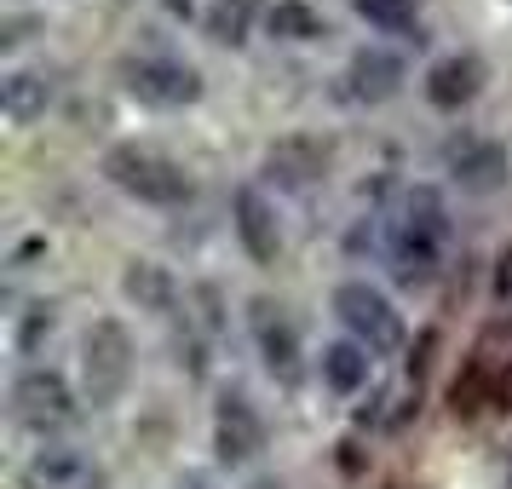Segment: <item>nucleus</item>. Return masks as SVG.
Wrapping results in <instances>:
<instances>
[{"label": "nucleus", "instance_id": "1", "mask_svg": "<svg viewBox=\"0 0 512 489\" xmlns=\"http://www.w3.org/2000/svg\"><path fill=\"white\" fill-rule=\"evenodd\" d=\"M449 202L432 185H409L397 202L392 225H386V265L403 288H432L449 259Z\"/></svg>", "mask_w": 512, "mask_h": 489}, {"label": "nucleus", "instance_id": "2", "mask_svg": "<svg viewBox=\"0 0 512 489\" xmlns=\"http://www.w3.org/2000/svg\"><path fill=\"white\" fill-rule=\"evenodd\" d=\"M98 167H104V179L121 196H133L144 208H179V202H190V173L173 156L150 150V144H110Z\"/></svg>", "mask_w": 512, "mask_h": 489}, {"label": "nucleus", "instance_id": "3", "mask_svg": "<svg viewBox=\"0 0 512 489\" xmlns=\"http://www.w3.org/2000/svg\"><path fill=\"white\" fill-rule=\"evenodd\" d=\"M127 380H133V334L121 328V317H93L81 334V397L93 409H110L121 403Z\"/></svg>", "mask_w": 512, "mask_h": 489}, {"label": "nucleus", "instance_id": "4", "mask_svg": "<svg viewBox=\"0 0 512 489\" xmlns=\"http://www.w3.org/2000/svg\"><path fill=\"white\" fill-rule=\"evenodd\" d=\"M75 415H81V403H75L70 374H58L52 363L18 369V380H12V420H18L24 432L47 438V432H64Z\"/></svg>", "mask_w": 512, "mask_h": 489}, {"label": "nucleus", "instance_id": "5", "mask_svg": "<svg viewBox=\"0 0 512 489\" xmlns=\"http://www.w3.org/2000/svg\"><path fill=\"white\" fill-rule=\"evenodd\" d=\"M334 317H340V328H346V340H357V346H369L374 357H392L397 346H403V311H397L374 282H340L334 288Z\"/></svg>", "mask_w": 512, "mask_h": 489}, {"label": "nucleus", "instance_id": "6", "mask_svg": "<svg viewBox=\"0 0 512 489\" xmlns=\"http://www.w3.org/2000/svg\"><path fill=\"white\" fill-rule=\"evenodd\" d=\"M121 87L150 110H190L202 98V75L173 52H139V58H121Z\"/></svg>", "mask_w": 512, "mask_h": 489}, {"label": "nucleus", "instance_id": "7", "mask_svg": "<svg viewBox=\"0 0 512 489\" xmlns=\"http://www.w3.org/2000/svg\"><path fill=\"white\" fill-rule=\"evenodd\" d=\"M443 173L466 196H495L512 179V156H507V144L484 139V133H455V139L443 144Z\"/></svg>", "mask_w": 512, "mask_h": 489}, {"label": "nucleus", "instance_id": "8", "mask_svg": "<svg viewBox=\"0 0 512 489\" xmlns=\"http://www.w3.org/2000/svg\"><path fill=\"white\" fill-rule=\"evenodd\" d=\"M110 472L98 455L75 449V443H47L18 466V489H104Z\"/></svg>", "mask_w": 512, "mask_h": 489}, {"label": "nucleus", "instance_id": "9", "mask_svg": "<svg viewBox=\"0 0 512 489\" xmlns=\"http://www.w3.org/2000/svg\"><path fill=\"white\" fill-rule=\"evenodd\" d=\"M248 328H254V346H259V357H265L271 380L294 386L305 374V346H300V328L288 323V311L271 305V300H254L248 305Z\"/></svg>", "mask_w": 512, "mask_h": 489}, {"label": "nucleus", "instance_id": "10", "mask_svg": "<svg viewBox=\"0 0 512 489\" xmlns=\"http://www.w3.org/2000/svg\"><path fill=\"white\" fill-rule=\"evenodd\" d=\"M231 219H236V242L254 265H277L282 259V219H277V202L265 196L259 185H236L231 196Z\"/></svg>", "mask_w": 512, "mask_h": 489}, {"label": "nucleus", "instance_id": "11", "mask_svg": "<svg viewBox=\"0 0 512 489\" xmlns=\"http://www.w3.org/2000/svg\"><path fill=\"white\" fill-rule=\"evenodd\" d=\"M265 449V420L242 392H225L213 403V455L225 466H248Z\"/></svg>", "mask_w": 512, "mask_h": 489}, {"label": "nucleus", "instance_id": "12", "mask_svg": "<svg viewBox=\"0 0 512 489\" xmlns=\"http://www.w3.org/2000/svg\"><path fill=\"white\" fill-rule=\"evenodd\" d=\"M328 173V144L311 133H288L265 150V179H277L282 190H311Z\"/></svg>", "mask_w": 512, "mask_h": 489}, {"label": "nucleus", "instance_id": "13", "mask_svg": "<svg viewBox=\"0 0 512 489\" xmlns=\"http://www.w3.org/2000/svg\"><path fill=\"white\" fill-rule=\"evenodd\" d=\"M403 81H409V70H403V58L386 47H363L351 52L346 64V87L357 104H392L397 93H403Z\"/></svg>", "mask_w": 512, "mask_h": 489}, {"label": "nucleus", "instance_id": "14", "mask_svg": "<svg viewBox=\"0 0 512 489\" xmlns=\"http://www.w3.org/2000/svg\"><path fill=\"white\" fill-rule=\"evenodd\" d=\"M484 93V64L472 58V52H449V58H438L432 70H426V104L432 110H466L472 98Z\"/></svg>", "mask_w": 512, "mask_h": 489}, {"label": "nucleus", "instance_id": "15", "mask_svg": "<svg viewBox=\"0 0 512 489\" xmlns=\"http://www.w3.org/2000/svg\"><path fill=\"white\" fill-rule=\"evenodd\" d=\"M121 294L139 305V311H150V317H167V311L179 305V282H173V271L156 265V259H127V271H121Z\"/></svg>", "mask_w": 512, "mask_h": 489}, {"label": "nucleus", "instance_id": "16", "mask_svg": "<svg viewBox=\"0 0 512 489\" xmlns=\"http://www.w3.org/2000/svg\"><path fill=\"white\" fill-rule=\"evenodd\" d=\"M52 93H58V87H52V75H41V70H6L0 75V110H6L12 127H29V121L47 116Z\"/></svg>", "mask_w": 512, "mask_h": 489}, {"label": "nucleus", "instance_id": "17", "mask_svg": "<svg viewBox=\"0 0 512 489\" xmlns=\"http://www.w3.org/2000/svg\"><path fill=\"white\" fill-rule=\"evenodd\" d=\"M317 374H323V386L328 392H363L369 386V374H374V351L369 346H357V340H334V346H323V357H317Z\"/></svg>", "mask_w": 512, "mask_h": 489}, {"label": "nucleus", "instance_id": "18", "mask_svg": "<svg viewBox=\"0 0 512 489\" xmlns=\"http://www.w3.org/2000/svg\"><path fill=\"white\" fill-rule=\"evenodd\" d=\"M265 24H271V35L277 41H323L328 35V18L317 12V6H305V0H277L271 12H265Z\"/></svg>", "mask_w": 512, "mask_h": 489}, {"label": "nucleus", "instance_id": "19", "mask_svg": "<svg viewBox=\"0 0 512 489\" xmlns=\"http://www.w3.org/2000/svg\"><path fill=\"white\" fill-rule=\"evenodd\" d=\"M351 12L380 35H415L420 41V0H351Z\"/></svg>", "mask_w": 512, "mask_h": 489}, {"label": "nucleus", "instance_id": "20", "mask_svg": "<svg viewBox=\"0 0 512 489\" xmlns=\"http://www.w3.org/2000/svg\"><path fill=\"white\" fill-rule=\"evenodd\" d=\"M248 24H254V0H213L208 6V35L219 47H242Z\"/></svg>", "mask_w": 512, "mask_h": 489}, {"label": "nucleus", "instance_id": "21", "mask_svg": "<svg viewBox=\"0 0 512 489\" xmlns=\"http://www.w3.org/2000/svg\"><path fill=\"white\" fill-rule=\"evenodd\" d=\"M41 334H52V305H29L24 328H18V346L35 351V340H41Z\"/></svg>", "mask_w": 512, "mask_h": 489}, {"label": "nucleus", "instance_id": "22", "mask_svg": "<svg viewBox=\"0 0 512 489\" xmlns=\"http://www.w3.org/2000/svg\"><path fill=\"white\" fill-rule=\"evenodd\" d=\"M495 300H512V248H501L495 259Z\"/></svg>", "mask_w": 512, "mask_h": 489}, {"label": "nucleus", "instance_id": "23", "mask_svg": "<svg viewBox=\"0 0 512 489\" xmlns=\"http://www.w3.org/2000/svg\"><path fill=\"white\" fill-rule=\"evenodd\" d=\"M167 489H219V484H213L208 472H179V478H173Z\"/></svg>", "mask_w": 512, "mask_h": 489}, {"label": "nucleus", "instance_id": "24", "mask_svg": "<svg viewBox=\"0 0 512 489\" xmlns=\"http://www.w3.org/2000/svg\"><path fill=\"white\" fill-rule=\"evenodd\" d=\"M167 6H173V12H179V18H190V0H167Z\"/></svg>", "mask_w": 512, "mask_h": 489}, {"label": "nucleus", "instance_id": "25", "mask_svg": "<svg viewBox=\"0 0 512 489\" xmlns=\"http://www.w3.org/2000/svg\"><path fill=\"white\" fill-rule=\"evenodd\" d=\"M386 489H392V484H386Z\"/></svg>", "mask_w": 512, "mask_h": 489}]
</instances>
